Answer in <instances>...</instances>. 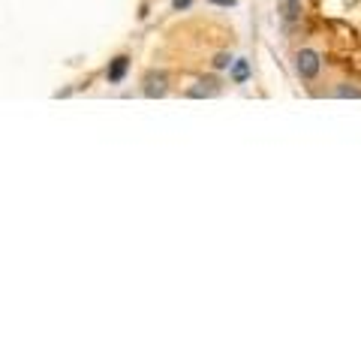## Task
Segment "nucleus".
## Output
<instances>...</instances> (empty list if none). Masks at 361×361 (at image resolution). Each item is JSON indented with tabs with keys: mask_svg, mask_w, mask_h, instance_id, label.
<instances>
[{
	"mask_svg": "<svg viewBox=\"0 0 361 361\" xmlns=\"http://www.w3.org/2000/svg\"><path fill=\"white\" fill-rule=\"evenodd\" d=\"M247 78H250V63H247L244 58H238V61L232 63V82L235 85H244Z\"/></svg>",
	"mask_w": 361,
	"mask_h": 361,
	"instance_id": "obj_6",
	"label": "nucleus"
},
{
	"mask_svg": "<svg viewBox=\"0 0 361 361\" xmlns=\"http://www.w3.org/2000/svg\"><path fill=\"white\" fill-rule=\"evenodd\" d=\"M232 63H235V58L229 51H220V54H214V61H211V66L214 70H232Z\"/></svg>",
	"mask_w": 361,
	"mask_h": 361,
	"instance_id": "obj_8",
	"label": "nucleus"
},
{
	"mask_svg": "<svg viewBox=\"0 0 361 361\" xmlns=\"http://www.w3.org/2000/svg\"><path fill=\"white\" fill-rule=\"evenodd\" d=\"M220 90H223L220 78L208 75V78H199V82H196L193 87H187V97H190V99H208V97H217Z\"/></svg>",
	"mask_w": 361,
	"mask_h": 361,
	"instance_id": "obj_3",
	"label": "nucleus"
},
{
	"mask_svg": "<svg viewBox=\"0 0 361 361\" xmlns=\"http://www.w3.org/2000/svg\"><path fill=\"white\" fill-rule=\"evenodd\" d=\"M190 4H193V0H172V9H178V13H180V9H187Z\"/></svg>",
	"mask_w": 361,
	"mask_h": 361,
	"instance_id": "obj_10",
	"label": "nucleus"
},
{
	"mask_svg": "<svg viewBox=\"0 0 361 361\" xmlns=\"http://www.w3.org/2000/svg\"><path fill=\"white\" fill-rule=\"evenodd\" d=\"M166 90H169V78H166V73H148L142 78V94L148 97V99H160V97H166Z\"/></svg>",
	"mask_w": 361,
	"mask_h": 361,
	"instance_id": "obj_2",
	"label": "nucleus"
},
{
	"mask_svg": "<svg viewBox=\"0 0 361 361\" xmlns=\"http://www.w3.org/2000/svg\"><path fill=\"white\" fill-rule=\"evenodd\" d=\"M127 66H130V58H127V54H118V58L109 63V70H106V78H109L111 85L123 82V75H127Z\"/></svg>",
	"mask_w": 361,
	"mask_h": 361,
	"instance_id": "obj_4",
	"label": "nucleus"
},
{
	"mask_svg": "<svg viewBox=\"0 0 361 361\" xmlns=\"http://www.w3.org/2000/svg\"><path fill=\"white\" fill-rule=\"evenodd\" d=\"M280 16H283L286 25L298 21V16H301V0H283V6H280Z\"/></svg>",
	"mask_w": 361,
	"mask_h": 361,
	"instance_id": "obj_5",
	"label": "nucleus"
},
{
	"mask_svg": "<svg viewBox=\"0 0 361 361\" xmlns=\"http://www.w3.org/2000/svg\"><path fill=\"white\" fill-rule=\"evenodd\" d=\"M319 70H322V58L316 49H301L295 54V73L301 82H313V78L319 75Z\"/></svg>",
	"mask_w": 361,
	"mask_h": 361,
	"instance_id": "obj_1",
	"label": "nucleus"
},
{
	"mask_svg": "<svg viewBox=\"0 0 361 361\" xmlns=\"http://www.w3.org/2000/svg\"><path fill=\"white\" fill-rule=\"evenodd\" d=\"M205 4H211V6H226V9H229V6L238 4V0H205Z\"/></svg>",
	"mask_w": 361,
	"mask_h": 361,
	"instance_id": "obj_9",
	"label": "nucleus"
},
{
	"mask_svg": "<svg viewBox=\"0 0 361 361\" xmlns=\"http://www.w3.org/2000/svg\"><path fill=\"white\" fill-rule=\"evenodd\" d=\"M334 97H341V99H361V87H353V85H337L334 87Z\"/></svg>",
	"mask_w": 361,
	"mask_h": 361,
	"instance_id": "obj_7",
	"label": "nucleus"
}]
</instances>
